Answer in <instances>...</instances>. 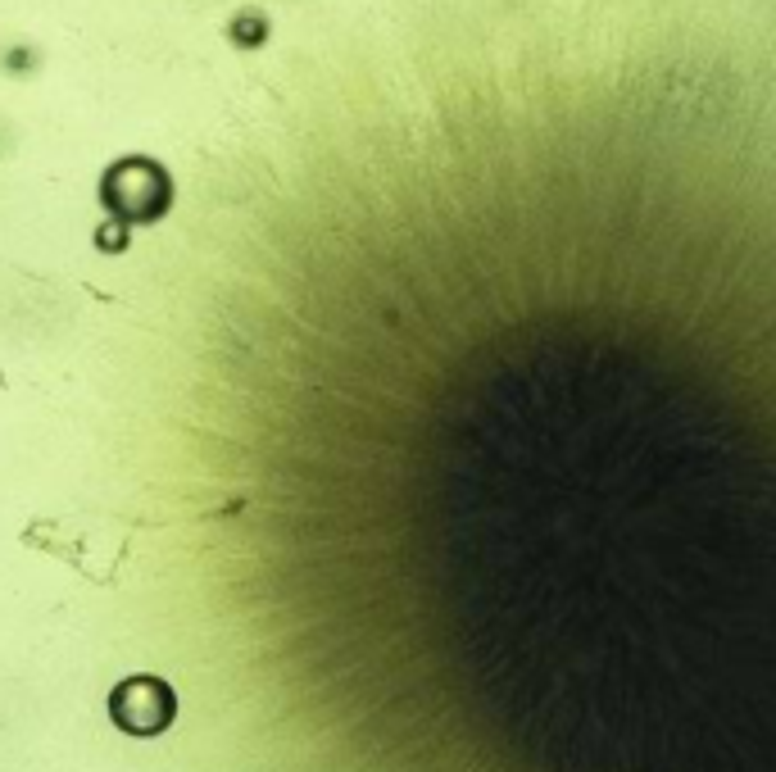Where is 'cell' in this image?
<instances>
[{"label":"cell","instance_id":"2","mask_svg":"<svg viewBox=\"0 0 776 772\" xmlns=\"http://www.w3.org/2000/svg\"><path fill=\"white\" fill-rule=\"evenodd\" d=\"M232 37L236 41H259V37H264V23H259V19H236L232 23Z\"/></svg>","mask_w":776,"mask_h":772},{"label":"cell","instance_id":"1","mask_svg":"<svg viewBox=\"0 0 776 772\" xmlns=\"http://www.w3.org/2000/svg\"><path fill=\"white\" fill-rule=\"evenodd\" d=\"M141 536V518L118 514V509H69V514H50L23 532V541L64 559L91 582H114L118 568L128 564L132 545Z\"/></svg>","mask_w":776,"mask_h":772}]
</instances>
